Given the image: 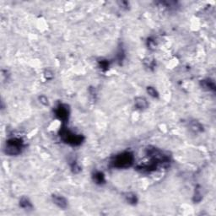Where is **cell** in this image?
<instances>
[{"label": "cell", "instance_id": "6da1fadb", "mask_svg": "<svg viewBox=\"0 0 216 216\" xmlns=\"http://www.w3.org/2000/svg\"><path fill=\"white\" fill-rule=\"evenodd\" d=\"M133 162V156L129 152H123L122 154H117L112 160V166L116 168H127L129 167Z\"/></svg>", "mask_w": 216, "mask_h": 216}, {"label": "cell", "instance_id": "7a4b0ae2", "mask_svg": "<svg viewBox=\"0 0 216 216\" xmlns=\"http://www.w3.org/2000/svg\"><path fill=\"white\" fill-rule=\"evenodd\" d=\"M24 147L23 141L20 138H11L6 143L5 153L9 155H16L21 152V150Z\"/></svg>", "mask_w": 216, "mask_h": 216}, {"label": "cell", "instance_id": "3957f363", "mask_svg": "<svg viewBox=\"0 0 216 216\" xmlns=\"http://www.w3.org/2000/svg\"><path fill=\"white\" fill-rule=\"evenodd\" d=\"M61 137L64 141L73 145H79L82 143V136L77 135L67 129H62L61 131Z\"/></svg>", "mask_w": 216, "mask_h": 216}, {"label": "cell", "instance_id": "277c9868", "mask_svg": "<svg viewBox=\"0 0 216 216\" xmlns=\"http://www.w3.org/2000/svg\"><path fill=\"white\" fill-rule=\"evenodd\" d=\"M56 116L62 122H65L68 117V109L65 105L60 104L56 108Z\"/></svg>", "mask_w": 216, "mask_h": 216}, {"label": "cell", "instance_id": "5b68a950", "mask_svg": "<svg viewBox=\"0 0 216 216\" xmlns=\"http://www.w3.org/2000/svg\"><path fill=\"white\" fill-rule=\"evenodd\" d=\"M53 200L54 203L57 205L59 208H66L68 206V202L65 199V198H63L62 196L60 195H53Z\"/></svg>", "mask_w": 216, "mask_h": 216}, {"label": "cell", "instance_id": "8992f818", "mask_svg": "<svg viewBox=\"0 0 216 216\" xmlns=\"http://www.w3.org/2000/svg\"><path fill=\"white\" fill-rule=\"evenodd\" d=\"M135 106H136L138 109H140V110H144V109H146L149 104H148V102L146 100L145 97H137L135 99Z\"/></svg>", "mask_w": 216, "mask_h": 216}, {"label": "cell", "instance_id": "52a82bcc", "mask_svg": "<svg viewBox=\"0 0 216 216\" xmlns=\"http://www.w3.org/2000/svg\"><path fill=\"white\" fill-rule=\"evenodd\" d=\"M201 84H202L203 88L207 89L208 90H215V84H214V83L212 80H203V81L201 82Z\"/></svg>", "mask_w": 216, "mask_h": 216}, {"label": "cell", "instance_id": "ba28073f", "mask_svg": "<svg viewBox=\"0 0 216 216\" xmlns=\"http://www.w3.org/2000/svg\"><path fill=\"white\" fill-rule=\"evenodd\" d=\"M20 206L25 209H29V208H32V205H31V202L29 201V199H26V198H22L20 202Z\"/></svg>", "mask_w": 216, "mask_h": 216}, {"label": "cell", "instance_id": "9c48e42d", "mask_svg": "<svg viewBox=\"0 0 216 216\" xmlns=\"http://www.w3.org/2000/svg\"><path fill=\"white\" fill-rule=\"evenodd\" d=\"M94 180L96 183H99V184H102L105 181V179H104V175L102 174V172H97L94 174Z\"/></svg>", "mask_w": 216, "mask_h": 216}, {"label": "cell", "instance_id": "30bf717a", "mask_svg": "<svg viewBox=\"0 0 216 216\" xmlns=\"http://www.w3.org/2000/svg\"><path fill=\"white\" fill-rule=\"evenodd\" d=\"M203 126L200 123H197V122H194V123L191 124V129L195 132H201L203 130Z\"/></svg>", "mask_w": 216, "mask_h": 216}, {"label": "cell", "instance_id": "8fae6325", "mask_svg": "<svg viewBox=\"0 0 216 216\" xmlns=\"http://www.w3.org/2000/svg\"><path fill=\"white\" fill-rule=\"evenodd\" d=\"M147 92H148V94L150 95V96H152V97H154V98H155V97H158V92H157V90H155L154 88H153V87H148L147 88Z\"/></svg>", "mask_w": 216, "mask_h": 216}, {"label": "cell", "instance_id": "7c38bea8", "mask_svg": "<svg viewBox=\"0 0 216 216\" xmlns=\"http://www.w3.org/2000/svg\"><path fill=\"white\" fill-rule=\"evenodd\" d=\"M126 199L128 200V203H135L137 202L136 196L132 193H127V195H126Z\"/></svg>", "mask_w": 216, "mask_h": 216}, {"label": "cell", "instance_id": "4fadbf2b", "mask_svg": "<svg viewBox=\"0 0 216 216\" xmlns=\"http://www.w3.org/2000/svg\"><path fill=\"white\" fill-rule=\"evenodd\" d=\"M39 101L42 104V105H44V106H48L49 102H48V99H47V97L45 96H41L39 97Z\"/></svg>", "mask_w": 216, "mask_h": 216}, {"label": "cell", "instance_id": "5bb4252c", "mask_svg": "<svg viewBox=\"0 0 216 216\" xmlns=\"http://www.w3.org/2000/svg\"><path fill=\"white\" fill-rule=\"evenodd\" d=\"M45 76H46V78H47V80H50V79H53V74L52 72H50L49 70H47V72L45 74Z\"/></svg>", "mask_w": 216, "mask_h": 216}]
</instances>
